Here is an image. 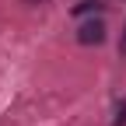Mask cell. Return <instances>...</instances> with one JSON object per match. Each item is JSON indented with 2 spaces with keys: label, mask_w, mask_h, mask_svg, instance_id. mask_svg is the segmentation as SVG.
<instances>
[{
  "label": "cell",
  "mask_w": 126,
  "mask_h": 126,
  "mask_svg": "<svg viewBox=\"0 0 126 126\" xmlns=\"http://www.w3.org/2000/svg\"><path fill=\"white\" fill-rule=\"evenodd\" d=\"M77 42H81V46H98V42H105V21H102V18L84 21L81 28H77Z\"/></svg>",
  "instance_id": "cell-1"
},
{
  "label": "cell",
  "mask_w": 126,
  "mask_h": 126,
  "mask_svg": "<svg viewBox=\"0 0 126 126\" xmlns=\"http://www.w3.org/2000/svg\"><path fill=\"white\" fill-rule=\"evenodd\" d=\"M88 11H102V0H81L74 7V14H88Z\"/></svg>",
  "instance_id": "cell-2"
},
{
  "label": "cell",
  "mask_w": 126,
  "mask_h": 126,
  "mask_svg": "<svg viewBox=\"0 0 126 126\" xmlns=\"http://www.w3.org/2000/svg\"><path fill=\"white\" fill-rule=\"evenodd\" d=\"M116 126H126V102L119 105V116H116Z\"/></svg>",
  "instance_id": "cell-3"
},
{
  "label": "cell",
  "mask_w": 126,
  "mask_h": 126,
  "mask_svg": "<svg viewBox=\"0 0 126 126\" xmlns=\"http://www.w3.org/2000/svg\"><path fill=\"white\" fill-rule=\"evenodd\" d=\"M119 53L126 56V32H123V39H119Z\"/></svg>",
  "instance_id": "cell-4"
}]
</instances>
